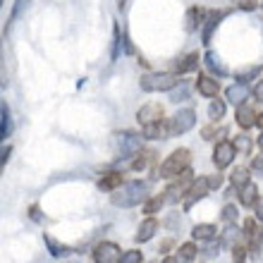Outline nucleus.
<instances>
[{"label": "nucleus", "mask_w": 263, "mask_h": 263, "mask_svg": "<svg viewBox=\"0 0 263 263\" xmlns=\"http://www.w3.org/2000/svg\"><path fill=\"white\" fill-rule=\"evenodd\" d=\"M146 182L141 180H132V182H125L122 187H118L115 192H110V203L118 208H134L139 203H146Z\"/></svg>", "instance_id": "1"}, {"label": "nucleus", "mask_w": 263, "mask_h": 263, "mask_svg": "<svg viewBox=\"0 0 263 263\" xmlns=\"http://www.w3.org/2000/svg\"><path fill=\"white\" fill-rule=\"evenodd\" d=\"M182 74L177 72H146L139 79V86L146 93H160V91H175L182 84Z\"/></svg>", "instance_id": "2"}, {"label": "nucleus", "mask_w": 263, "mask_h": 263, "mask_svg": "<svg viewBox=\"0 0 263 263\" xmlns=\"http://www.w3.org/2000/svg\"><path fill=\"white\" fill-rule=\"evenodd\" d=\"M189 160H192L189 148H177V151H173L163 163H160L158 175L163 180H175L177 175H182L189 167Z\"/></svg>", "instance_id": "3"}, {"label": "nucleus", "mask_w": 263, "mask_h": 263, "mask_svg": "<svg viewBox=\"0 0 263 263\" xmlns=\"http://www.w3.org/2000/svg\"><path fill=\"white\" fill-rule=\"evenodd\" d=\"M141 139L134 132H115L112 134V144H115V151H118L120 158H129V156H137L139 148H141Z\"/></svg>", "instance_id": "4"}, {"label": "nucleus", "mask_w": 263, "mask_h": 263, "mask_svg": "<svg viewBox=\"0 0 263 263\" xmlns=\"http://www.w3.org/2000/svg\"><path fill=\"white\" fill-rule=\"evenodd\" d=\"M167 125H170V137H182V134L194 129L196 112L192 108H182V110H177L173 118L167 120Z\"/></svg>", "instance_id": "5"}, {"label": "nucleus", "mask_w": 263, "mask_h": 263, "mask_svg": "<svg viewBox=\"0 0 263 263\" xmlns=\"http://www.w3.org/2000/svg\"><path fill=\"white\" fill-rule=\"evenodd\" d=\"M192 182H194V173H192V167H187L182 175H177L175 177V182L170 184V187L165 189V199L167 201H180V199H184L187 196V192H189V187H192Z\"/></svg>", "instance_id": "6"}, {"label": "nucleus", "mask_w": 263, "mask_h": 263, "mask_svg": "<svg viewBox=\"0 0 263 263\" xmlns=\"http://www.w3.org/2000/svg\"><path fill=\"white\" fill-rule=\"evenodd\" d=\"M235 156H237L235 144L228 141V139H220V141L215 144V148H213V165L218 167V170H225V167L232 165Z\"/></svg>", "instance_id": "7"}, {"label": "nucleus", "mask_w": 263, "mask_h": 263, "mask_svg": "<svg viewBox=\"0 0 263 263\" xmlns=\"http://www.w3.org/2000/svg\"><path fill=\"white\" fill-rule=\"evenodd\" d=\"M228 14H230V10H208L206 22H203V27H201V43H203V46H208V43L213 41L215 29L220 27V22L225 20Z\"/></svg>", "instance_id": "8"}, {"label": "nucleus", "mask_w": 263, "mask_h": 263, "mask_svg": "<svg viewBox=\"0 0 263 263\" xmlns=\"http://www.w3.org/2000/svg\"><path fill=\"white\" fill-rule=\"evenodd\" d=\"M208 192H211V184H208V177H199V180L192 182V187H189L187 196H184V211H189V208L194 206L196 201L206 199Z\"/></svg>", "instance_id": "9"}, {"label": "nucleus", "mask_w": 263, "mask_h": 263, "mask_svg": "<svg viewBox=\"0 0 263 263\" xmlns=\"http://www.w3.org/2000/svg\"><path fill=\"white\" fill-rule=\"evenodd\" d=\"M93 261L96 263H118L120 247L115 242H101L96 249H93Z\"/></svg>", "instance_id": "10"}, {"label": "nucleus", "mask_w": 263, "mask_h": 263, "mask_svg": "<svg viewBox=\"0 0 263 263\" xmlns=\"http://www.w3.org/2000/svg\"><path fill=\"white\" fill-rule=\"evenodd\" d=\"M137 120H139V125L144 127V125H151V122H160L163 120V105L160 103H144L141 108L137 110Z\"/></svg>", "instance_id": "11"}, {"label": "nucleus", "mask_w": 263, "mask_h": 263, "mask_svg": "<svg viewBox=\"0 0 263 263\" xmlns=\"http://www.w3.org/2000/svg\"><path fill=\"white\" fill-rule=\"evenodd\" d=\"M203 65H206L208 72H211L213 77H218V79H222V77L230 74L228 65L222 63V58L218 55L215 50H206V53H203Z\"/></svg>", "instance_id": "12"}, {"label": "nucleus", "mask_w": 263, "mask_h": 263, "mask_svg": "<svg viewBox=\"0 0 263 263\" xmlns=\"http://www.w3.org/2000/svg\"><path fill=\"white\" fill-rule=\"evenodd\" d=\"M196 91H199L203 98H215L218 96V91H220V82H218V77L199 74L196 77Z\"/></svg>", "instance_id": "13"}, {"label": "nucleus", "mask_w": 263, "mask_h": 263, "mask_svg": "<svg viewBox=\"0 0 263 263\" xmlns=\"http://www.w3.org/2000/svg\"><path fill=\"white\" fill-rule=\"evenodd\" d=\"M141 137L148 139V141H158V139H170V125L165 120L160 122H151V125L141 127Z\"/></svg>", "instance_id": "14"}, {"label": "nucleus", "mask_w": 263, "mask_h": 263, "mask_svg": "<svg viewBox=\"0 0 263 263\" xmlns=\"http://www.w3.org/2000/svg\"><path fill=\"white\" fill-rule=\"evenodd\" d=\"M249 96H251V89L247 86V84H242V82H235L232 86H228V89H225V101H228V103H232L235 108H237V105H242Z\"/></svg>", "instance_id": "15"}, {"label": "nucleus", "mask_w": 263, "mask_h": 263, "mask_svg": "<svg viewBox=\"0 0 263 263\" xmlns=\"http://www.w3.org/2000/svg\"><path fill=\"white\" fill-rule=\"evenodd\" d=\"M256 118H258V112L254 110L251 105H247V103L237 105L235 120H237V125L242 127V129H251V127H256Z\"/></svg>", "instance_id": "16"}, {"label": "nucleus", "mask_w": 263, "mask_h": 263, "mask_svg": "<svg viewBox=\"0 0 263 263\" xmlns=\"http://www.w3.org/2000/svg\"><path fill=\"white\" fill-rule=\"evenodd\" d=\"M206 14H208V10H203V7H199V5L189 7L187 14H184V29H187L189 34H192V31H196L199 27H203Z\"/></svg>", "instance_id": "17"}, {"label": "nucleus", "mask_w": 263, "mask_h": 263, "mask_svg": "<svg viewBox=\"0 0 263 263\" xmlns=\"http://www.w3.org/2000/svg\"><path fill=\"white\" fill-rule=\"evenodd\" d=\"M156 232H158V220H156L153 215H148V218L139 225L134 239H137L139 244H144V242H148V239H153V235H156Z\"/></svg>", "instance_id": "18"}, {"label": "nucleus", "mask_w": 263, "mask_h": 263, "mask_svg": "<svg viewBox=\"0 0 263 263\" xmlns=\"http://www.w3.org/2000/svg\"><path fill=\"white\" fill-rule=\"evenodd\" d=\"M199 60H203V55H199V53H189V55L180 58V60L175 63L173 72H177V74H189V72H196V69H199Z\"/></svg>", "instance_id": "19"}, {"label": "nucleus", "mask_w": 263, "mask_h": 263, "mask_svg": "<svg viewBox=\"0 0 263 263\" xmlns=\"http://www.w3.org/2000/svg\"><path fill=\"white\" fill-rule=\"evenodd\" d=\"M43 242H46L48 254L53 258H65V256H69V254H74V249H72V247H67V244H63V242H58L55 237H50V235H43Z\"/></svg>", "instance_id": "20"}, {"label": "nucleus", "mask_w": 263, "mask_h": 263, "mask_svg": "<svg viewBox=\"0 0 263 263\" xmlns=\"http://www.w3.org/2000/svg\"><path fill=\"white\" fill-rule=\"evenodd\" d=\"M12 129H14L12 112H10L7 103L3 101V105H0V139H3V141H7V137H12Z\"/></svg>", "instance_id": "21"}, {"label": "nucleus", "mask_w": 263, "mask_h": 263, "mask_svg": "<svg viewBox=\"0 0 263 263\" xmlns=\"http://www.w3.org/2000/svg\"><path fill=\"white\" fill-rule=\"evenodd\" d=\"M122 53H125V34H122L120 24L115 22V24H112V50H110V60L115 63V60H118Z\"/></svg>", "instance_id": "22"}, {"label": "nucleus", "mask_w": 263, "mask_h": 263, "mask_svg": "<svg viewBox=\"0 0 263 263\" xmlns=\"http://www.w3.org/2000/svg\"><path fill=\"white\" fill-rule=\"evenodd\" d=\"M218 235V228L211 225V222H201V225H194L192 230V237H194L196 242H208V239H215Z\"/></svg>", "instance_id": "23"}, {"label": "nucleus", "mask_w": 263, "mask_h": 263, "mask_svg": "<svg viewBox=\"0 0 263 263\" xmlns=\"http://www.w3.org/2000/svg\"><path fill=\"white\" fill-rule=\"evenodd\" d=\"M122 184H125V180H122L120 173H108L98 180V189H101V192H115V189L122 187Z\"/></svg>", "instance_id": "24"}, {"label": "nucleus", "mask_w": 263, "mask_h": 263, "mask_svg": "<svg viewBox=\"0 0 263 263\" xmlns=\"http://www.w3.org/2000/svg\"><path fill=\"white\" fill-rule=\"evenodd\" d=\"M225 110H228V103L222 101V98H211V103H208V118L211 122H220L225 118Z\"/></svg>", "instance_id": "25"}, {"label": "nucleus", "mask_w": 263, "mask_h": 263, "mask_svg": "<svg viewBox=\"0 0 263 263\" xmlns=\"http://www.w3.org/2000/svg\"><path fill=\"white\" fill-rule=\"evenodd\" d=\"M261 65H247V67L242 69H237L235 72V79L237 82H242V84H249V82H256L258 74H261Z\"/></svg>", "instance_id": "26"}, {"label": "nucleus", "mask_w": 263, "mask_h": 263, "mask_svg": "<svg viewBox=\"0 0 263 263\" xmlns=\"http://www.w3.org/2000/svg\"><path fill=\"white\" fill-rule=\"evenodd\" d=\"M249 170H244V167H237V170H232V175H230V182H232V187L239 192V189H244L247 184H249Z\"/></svg>", "instance_id": "27"}, {"label": "nucleus", "mask_w": 263, "mask_h": 263, "mask_svg": "<svg viewBox=\"0 0 263 263\" xmlns=\"http://www.w3.org/2000/svg\"><path fill=\"white\" fill-rule=\"evenodd\" d=\"M258 189H256V184H247V187L244 189H239V203H242V206H254V203H256L258 201Z\"/></svg>", "instance_id": "28"}, {"label": "nucleus", "mask_w": 263, "mask_h": 263, "mask_svg": "<svg viewBox=\"0 0 263 263\" xmlns=\"http://www.w3.org/2000/svg\"><path fill=\"white\" fill-rule=\"evenodd\" d=\"M177 263H192L196 258V244L194 242H187V244H182L180 249H177Z\"/></svg>", "instance_id": "29"}, {"label": "nucleus", "mask_w": 263, "mask_h": 263, "mask_svg": "<svg viewBox=\"0 0 263 263\" xmlns=\"http://www.w3.org/2000/svg\"><path fill=\"white\" fill-rule=\"evenodd\" d=\"M232 144H235V148H237V153H242V156H251V137L249 134H237L235 139H232Z\"/></svg>", "instance_id": "30"}, {"label": "nucleus", "mask_w": 263, "mask_h": 263, "mask_svg": "<svg viewBox=\"0 0 263 263\" xmlns=\"http://www.w3.org/2000/svg\"><path fill=\"white\" fill-rule=\"evenodd\" d=\"M29 3L31 0H14V5H12V12H10V17H7V24H5V34L10 31V27H12L14 22H17V17H20L24 10L29 7Z\"/></svg>", "instance_id": "31"}, {"label": "nucleus", "mask_w": 263, "mask_h": 263, "mask_svg": "<svg viewBox=\"0 0 263 263\" xmlns=\"http://www.w3.org/2000/svg\"><path fill=\"white\" fill-rule=\"evenodd\" d=\"M165 201H167L165 196H153V199H146V203H144V213H148V215L158 213L160 206H163Z\"/></svg>", "instance_id": "32"}, {"label": "nucleus", "mask_w": 263, "mask_h": 263, "mask_svg": "<svg viewBox=\"0 0 263 263\" xmlns=\"http://www.w3.org/2000/svg\"><path fill=\"white\" fill-rule=\"evenodd\" d=\"M263 249V228H258L254 235L249 237V251L251 254H261Z\"/></svg>", "instance_id": "33"}, {"label": "nucleus", "mask_w": 263, "mask_h": 263, "mask_svg": "<svg viewBox=\"0 0 263 263\" xmlns=\"http://www.w3.org/2000/svg\"><path fill=\"white\" fill-rule=\"evenodd\" d=\"M220 247H222V242L220 239H208V242H203V254H206V256H218V254H220Z\"/></svg>", "instance_id": "34"}, {"label": "nucleus", "mask_w": 263, "mask_h": 263, "mask_svg": "<svg viewBox=\"0 0 263 263\" xmlns=\"http://www.w3.org/2000/svg\"><path fill=\"white\" fill-rule=\"evenodd\" d=\"M144 261V254L139 249H129V251H125L122 256H120V261L118 263H141Z\"/></svg>", "instance_id": "35"}, {"label": "nucleus", "mask_w": 263, "mask_h": 263, "mask_svg": "<svg viewBox=\"0 0 263 263\" xmlns=\"http://www.w3.org/2000/svg\"><path fill=\"white\" fill-rule=\"evenodd\" d=\"M237 218H239V213H237V206L228 203V206L222 208V220L228 222V225H237Z\"/></svg>", "instance_id": "36"}, {"label": "nucleus", "mask_w": 263, "mask_h": 263, "mask_svg": "<svg viewBox=\"0 0 263 263\" xmlns=\"http://www.w3.org/2000/svg\"><path fill=\"white\" fill-rule=\"evenodd\" d=\"M247 251H249V247H244V244H235V247H232V261L244 263L247 261Z\"/></svg>", "instance_id": "37"}, {"label": "nucleus", "mask_w": 263, "mask_h": 263, "mask_svg": "<svg viewBox=\"0 0 263 263\" xmlns=\"http://www.w3.org/2000/svg\"><path fill=\"white\" fill-rule=\"evenodd\" d=\"M239 237V230L235 228V225H228V230H225V235H222V244H228V247H235V239Z\"/></svg>", "instance_id": "38"}, {"label": "nucleus", "mask_w": 263, "mask_h": 263, "mask_svg": "<svg viewBox=\"0 0 263 263\" xmlns=\"http://www.w3.org/2000/svg\"><path fill=\"white\" fill-rule=\"evenodd\" d=\"M146 165H148V156H146V153H137V158L132 160V170L141 173V170H144Z\"/></svg>", "instance_id": "39"}, {"label": "nucleus", "mask_w": 263, "mask_h": 263, "mask_svg": "<svg viewBox=\"0 0 263 263\" xmlns=\"http://www.w3.org/2000/svg\"><path fill=\"white\" fill-rule=\"evenodd\" d=\"M251 98H254L256 103H263V79L254 82V86H251Z\"/></svg>", "instance_id": "40"}, {"label": "nucleus", "mask_w": 263, "mask_h": 263, "mask_svg": "<svg viewBox=\"0 0 263 263\" xmlns=\"http://www.w3.org/2000/svg\"><path fill=\"white\" fill-rule=\"evenodd\" d=\"M256 230H258V225H256V215H254V218H247V220H244V235H247V239H249V237L254 235Z\"/></svg>", "instance_id": "41"}, {"label": "nucleus", "mask_w": 263, "mask_h": 263, "mask_svg": "<svg viewBox=\"0 0 263 263\" xmlns=\"http://www.w3.org/2000/svg\"><path fill=\"white\" fill-rule=\"evenodd\" d=\"M173 103H180V101H187V89H184V84H180L177 89L173 91V96H170Z\"/></svg>", "instance_id": "42"}, {"label": "nucleus", "mask_w": 263, "mask_h": 263, "mask_svg": "<svg viewBox=\"0 0 263 263\" xmlns=\"http://www.w3.org/2000/svg\"><path fill=\"white\" fill-rule=\"evenodd\" d=\"M251 170H254L256 175H263V151L251 158Z\"/></svg>", "instance_id": "43"}, {"label": "nucleus", "mask_w": 263, "mask_h": 263, "mask_svg": "<svg viewBox=\"0 0 263 263\" xmlns=\"http://www.w3.org/2000/svg\"><path fill=\"white\" fill-rule=\"evenodd\" d=\"M201 137L206 139V141H211V139H215V137H218V127H215V125H211V127H203V129H201Z\"/></svg>", "instance_id": "44"}, {"label": "nucleus", "mask_w": 263, "mask_h": 263, "mask_svg": "<svg viewBox=\"0 0 263 263\" xmlns=\"http://www.w3.org/2000/svg\"><path fill=\"white\" fill-rule=\"evenodd\" d=\"M208 184H211V189H220L222 187V175H211V177H208Z\"/></svg>", "instance_id": "45"}, {"label": "nucleus", "mask_w": 263, "mask_h": 263, "mask_svg": "<svg viewBox=\"0 0 263 263\" xmlns=\"http://www.w3.org/2000/svg\"><path fill=\"white\" fill-rule=\"evenodd\" d=\"M256 3L258 0H242V3H239V10H247V12H251V10H256Z\"/></svg>", "instance_id": "46"}, {"label": "nucleus", "mask_w": 263, "mask_h": 263, "mask_svg": "<svg viewBox=\"0 0 263 263\" xmlns=\"http://www.w3.org/2000/svg\"><path fill=\"white\" fill-rule=\"evenodd\" d=\"M254 215H256V220H261L263 222V196L254 203Z\"/></svg>", "instance_id": "47"}, {"label": "nucleus", "mask_w": 263, "mask_h": 263, "mask_svg": "<svg viewBox=\"0 0 263 263\" xmlns=\"http://www.w3.org/2000/svg\"><path fill=\"white\" fill-rule=\"evenodd\" d=\"M10 153H12V146H10V144L3 146V153H0V156H3V165L7 163V158H10Z\"/></svg>", "instance_id": "48"}, {"label": "nucleus", "mask_w": 263, "mask_h": 263, "mask_svg": "<svg viewBox=\"0 0 263 263\" xmlns=\"http://www.w3.org/2000/svg\"><path fill=\"white\" fill-rule=\"evenodd\" d=\"M31 220L41 222V211H39V206H31Z\"/></svg>", "instance_id": "49"}, {"label": "nucleus", "mask_w": 263, "mask_h": 263, "mask_svg": "<svg viewBox=\"0 0 263 263\" xmlns=\"http://www.w3.org/2000/svg\"><path fill=\"white\" fill-rule=\"evenodd\" d=\"M256 144H258V148L263 151V129H261V134H258V139H256Z\"/></svg>", "instance_id": "50"}, {"label": "nucleus", "mask_w": 263, "mask_h": 263, "mask_svg": "<svg viewBox=\"0 0 263 263\" xmlns=\"http://www.w3.org/2000/svg\"><path fill=\"white\" fill-rule=\"evenodd\" d=\"M256 125H258V127H261V129H263V112H258V118H256Z\"/></svg>", "instance_id": "51"}, {"label": "nucleus", "mask_w": 263, "mask_h": 263, "mask_svg": "<svg viewBox=\"0 0 263 263\" xmlns=\"http://www.w3.org/2000/svg\"><path fill=\"white\" fill-rule=\"evenodd\" d=\"M163 263H177V258H173V256H170V258H165V261H163Z\"/></svg>", "instance_id": "52"}, {"label": "nucleus", "mask_w": 263, "mask_h": 263, "mask_svg": "<svg viewBox=\"0 0 263 263\" xmlns=\"http://www.w3.org/2000/svg\"><path fill=\"white\" fill-rule=\"evenodd\" d=\"M261 7H263V0H261Z\"/></svg>", "instance_id": "53"}]
</instances>
